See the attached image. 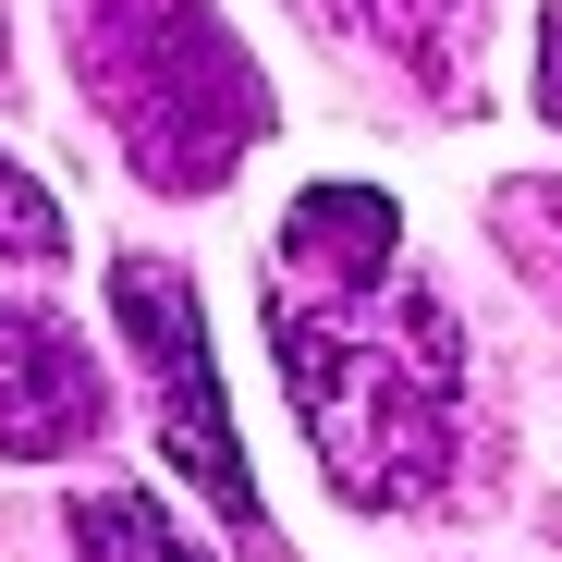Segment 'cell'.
I'll return each mask as SVG.
<instances>
[{
	"instance_id": "cell-7",
	"label": "cell",
	"mask_w": 562,
	"mask_h": 562,
	"mask_svg": "<svg viewBox=\"0 0 562 562\" xmlns=\"http://www.w3.org/2000/svg\"><path fill=\"white\" fill-rule=\"evenodd\" d=\"M355 13L380 25V37H404V49H440V13H452V0H355ZM464 13H477V0H464Z\"/></svg>"
},
{
	"instance_id": "cell-1",
	"label": "cell",
	"mask_w": 562,
	"mask_h": 562,
	"mask_svg": "<svg viewBox=\"0 0 562 562\" xmlns=\"http://www.w3.org/2000/svg\"><path fill=\"white\" fill-rule=\"evenodd\" d=\"M392 196L367 183H318L281 221V294H269V342H281V380H294L306 428H318V464L342 502H428L440 464H452V318L416 294L404 330H380L392 306Z\"/></svg>"
},
{
	"instance_id": "cell-3",
	"label": "cell",
	"mask_w": 562,
	"mask_h": 562,
	"mask_svg": "<svg viewBox=\"0 0 562 562\" xmlns=\"http://www.w3.org/2000/svg\"><path fill=\"white\" fill-rule=\"evenodd\" d=\"M111 318H123L135 355H147L159 452H171L183 477H196V490L257 538L269 502H257V477H245V440H233V404H221V355H209V318H196V281L159 269V257H123V269H111Z\"/></svg>"
},
{
	"instance_id": "cell-8",
	"label": "cell",
	"mask_w": 562,
	"mask_h": 562,
	"mask_svg": "<svg viewBox=\"0 0 562 562\" xmlns=\"http://www.w3.org/2000/svg\"><path fill=\"white\" fill-rule=\"evenodd\" d=\"M538 111H550V123H562V13H550V25H538Z\"/></svg>"
},
{
	"instance_id": "cell-4",
	"label": "cell",
	"mask_w": 562,
	"mask_h": 562,
	"mask_svg": "<svg viewBox=\"0 0 562 562\" xmlns=\"http://www.w3.org/2000/svg\"><path fill=\"white\" fill-rule=\"evenodd\" d=\"M111 428V380L86 367V342L37 306H0V452L13 464H61Z\"/></svg>"
},
{
	"instance_id": "cell-5",
	"label": "cell",
	"mask_w": 562,
	"mask_h": 562,
	"mask_svg": "<svg viewBox=\"0 0 562 562\" xmlns=\"http://www.w3.org/2000/svg\"><path fill=\"white\" fill-rule=\"evenodd\" d=\"M74 562H209L147 490H86L74 502Z\"/></svg>"
},
{
	"instance_id": "cell-6",
	"label": "cell",
	"mask_w": 562,
	"mask_h": 562,
	"mask_svg": "<svg viewBox=\"0 0 562 562\" xmlns=\"http://www.w3.org/2000/svg\"><path fill=\"white\" fill-rule=\"evenodd\" d=\"M61 245H74L61 196H49V183H37L25 159H0V257H13V269H49Z\"/></svg>"
},
{
	"instance_id": "cell-2",
	"label": "cell",
	"mask_w": 562,
	"mask_h": 562,
	"mask_svg": "<svg viewBox=\"0 0 562 562\" xmlns=\"http://www.w3.org/2000/svg\"><path fill=\"white\" fill-rule=\"evenodd\" d=\"M74 49H86V86H99V111L147 183L209 196L269 135V86L209 0H74Z\"/></svg>"
}]
</instances>
